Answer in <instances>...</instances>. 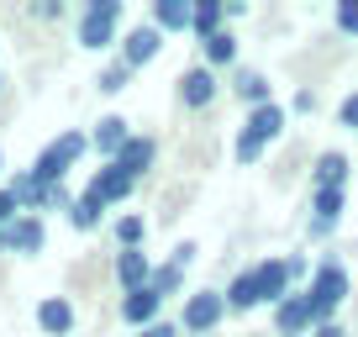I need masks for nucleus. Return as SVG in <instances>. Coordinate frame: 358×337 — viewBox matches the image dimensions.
<instances>
[{"mask_svg":"<svg viewBox=\"0 0 358 337\" xmlns=\"http://www.w3.org/2000/svg\"><path fill=\"white\" fill-rule=\"evenodd\" d=\"M343 295H348V269L343 264H316V274H311V290H306V301H311V316L327 327V316L343 306Z\"/></svg>","mask_w":358,"mask_h":337,"instance_id":"obj_1","label":"nucleus"},{"mask_svg":"<svg viewBox=\"0 0 358 337\" xmlns=\"http://www.w3.org/2000/svg\"><path fill=\"white\" fill-rule=\"evenodd\" d=\"M222 316H227V295H216V290L190 295V306H185V327H190V332H211Z\"/></svg>","mask_w":358,"mask_h":337,"instance_id":"obj_2","label":"nucleus"},{"mask_svg":"<svg viewBox=\"0 0 358 337\" xmlns=\"http://www.w3.org/2000/svg\"><path fill=\"white\" fill-rule=\"evenodd\" d=\"M253 274H258V301H274V306H280L285 295H290V280H295L290 259H268V264H258Z\"/></svg>","mask_w":358,"mask_h":337,"instance_id":"obj_3","label":"nucleus"},{"mask_svg":"<svg viewBox=\"0 0 358 337\" xmlns=\"http://www.w3.org/2000/svg\"><path fill=\"white\" fill-rule=\"evenodd\" d=\"M116 0H101V6H90L85 11V22H79V37H85L90 48H101V43H111V22H116Z\"/></svg>","mask_w":358,"mask_h":337,"instance_id":"obj_4","label":"nucleus"},{"mask_svg":"<svg viewBox=\"0 0 358 337\" xmlns=\"http://www.w3.org/2000/svg\"><path fill=\"white\" fill-rule=\"evenodd\" d=\"M79 153H85V137H74V132H69L64 143H53V148L43 153V164H37V180H58V174H64V168L74 164Z\"/></svg>","mask_w":358,"mask_h":337,"instance_id":"obj_5","label":"nucleus"},{"mask_svg":"<svg viewBox=\"0 0 358 337\" xmlns=\"http://www.w3.org/2000/svg\"><path fill=\"white\" fill-rule=\"evenodd\" d=\"M316 316H311V301L306 295H285L280 306H274V327H280L285 337H295V332H306Z\"/></svg>","mask_w":358,"mask_h":337,"instance_id":"obj_6","label":"nucleus"},{"mask_svg":"<svg viewBox=\"0 0 358 337\" xmlns=\"http://www.w3.org/2000/svg\"><path fill=\"white\" fill-rule=\"evenodd\" d=\"M158 306H164V295H158L153 285H143V290H132V295L122 301V316H127V322H153Z\"/></svg>","mask_w":358,"mask_h":337,"instance_id":"obj_7","label":"nucleus"},{"mask_svg":"<svg viewBox=\"0 0 358 337\" xmlns=\"http://www.w3.org/2000/svg\"><path fill=\"white\" fill-rule=\"evenodd\" d=\"M280 127H285V111H280V106H253V116H248L243 132H253L258 143H268V137H280Z\"/></svg>","mask_w":358,"mask_h":337,"instance_id":"obj_8","label":"nucleus"},{"mask_svg":"<svg viewBox=\"0 0 358 337\" xmlns=\"http://www.w3.org/2000/svg\"><path fill=\"white\" fill-rule=\"evenodd\" d=\"M127 190H132V174H122V168H116V164L106 168V174H101V180H95V185H90V195H95V201H101V206H106V201H122Z\"/></svg>","mask_w":358,"mask_h":337,"instance_id":"obj_9","label":"nucleus"},{"mask_svg":"<svg viewBox=\"0 0 358 337\" xmlns=\"http://www.w3.org/2000/svg\"><path fill=\"white\" fill-rule=\"evenodd\" d=\"M343 180H348V158L343 153L316 158V190H343Z\"/></svg>","mask_w":358,"mask_h":337,"instance_id":"obj_10","label":"nucleus"},{"mask_svg":"<svg viewBox=\"0 0 358 337\" xmlns=\"http://www.w3.org/2000/svg\"><path fill=\"white\" fill-rule=\"evenodd\" d=\"M179 95H185V106H206V101L216 95V74H211V69H190Z\"/></svg>","mask_w":358,"mask_h":337,"instance_id":"obj_11","label":"nucleus"},{"mask_svg":"<svg viewBox=\"0 0 358 337\" xmlns=\"http://www.w3.org/2000/svg\"><path fill=\"white\" fill-rule=\"evenodd\" d=\"M337 211H343V190H316V222H311V232H316V237L332 232Z\"/></svg>","mask_w":358,"mask_h":337,"instance_id":"obj_12","label":"nucleus"},{"mask_svg":"<svg viewBox=\"0 0 358 337\" xmlns=\"http://www.w3.org/2000/svg\"><path fill=\"white\" fill-rule=\"evenodd\" d=\"M148 158H153V143H148V137H132V143L116 153V168H122V174H143Z\"/></svg>","mask_w":358,"mask_h":337,"instance_id":"obj_13","label":"nucleus"},{"mask_svg":"<svg viewBox=\"0 0 358 337\" xmlns=\"http://www.w3.org/2000/svg\"><path fill=\"white\" fill-rule=\"evenodd\" d=\"M227 306H232V311H248V306H258V274L253 269H243L232 280V290H227Z\"/></svg>","mask_w":358,"mask_h":337,"instance_id":"obj_14","label":"nucleus"},{"mask_svg":"<svg viewBox=\"0 0 358 337\" xmlns=\"http://www.w3.org/2000/svg\"><path fill=\"white\" fill-rule=\"evenodd\" d=\"M153 22H158V27H169V32H179V27H195V11L185 6V0H158Z\"/></svg>","mask_w":358,"mask_h":337,"instance_id":"obj_15","label":"nucleus"},{"mask_svg":"<svg viewBox=\"0 0 358 337\" xmlns=\"http://www.w3.org/2000/svg\"><path fill=\"white\" fill-rule=\"evenodd\" d=\"M148 280H153V274H148V259L127 248V253H122V285H127V295H132V290H143Z\"/></svg>","mask_w":358,"mask_h":337,"instance_id":"obj_16","label":"nucleus"},{"mask_svg":"<svg viewBox=\"0 0 358 337\" xmlns=\"http://www.w3.org/2000/svg\"><path fill=\"white\" fill-rule=\"evenodd\" d=\"M153 53H158V32L153 27H143V32L127 37V64H148Z\"/></svg>","mask_w":358,"mask_h":337,"instance_id":"obj_17","label":"nucleus"},{"mask_svg":"<svg viewBox=\"0 0 358 337\" xmlns=\"http://www.w3.org/2000/svg\"><path fill=\"white\" fill-rule=\"evenodd\" d=\"M195 32H201L206 43L222 32V6H216V0H201V6H195Z\"/></svg>","mask_w":358,"mask_h":337,"instance_id":"obj_18","label":"nucleus"},{"mask_svg":"<svg viewBox=\"0 0 358 337\" xmlns=\"http://www.w3.org/2000/svg\"><path fill=\"white\" fill-rule=\"evenodd\" d=\"M237 95H243V101H253V106H268V85H264V74H237Z\"/></svg>","mask_w":358,"mask_h":337,"instance_id":"obj_19","label":"nucleus"},{"mask_svg":"<svg viewBox=\"0 0 358 337\" xmlns=\"http://www.w3.org/2000/svg\"><path fill=\"white\" fill-rule=\"evenodd\" d=\"M206 58H211V64H232V58H237V37L232 32H216L211 43H206Z\"/></svg>","mask_w":358,"mask_h":337,"instance_id":"obj_20","label":"nucleus"},{"mask_svg":"<svg viewBox=\"0 0 358 337\" xmlns=\"http://www.w3.org/2000/svg\"><path fill=\"white\" fill-rule=\"evenodd\" d=\"M69 322H74V311H69L64 301H48L43 306V327H48V332H69Z\"/></svg>","mask_w":358,"mask_h":337,"instance_id":"obj_21","label":"nucleus"},{"mask_svg":"<svg viewBox=\"0 0 358 337\" xmlns=\"http://www.w3.org/2000/svg\"><path fill=\"white\" fill-rule=\"evenodd\" d=\"M95 143H101L106 153H122V148H127V127L111 116V122H101V137H95Z\"/></svg>","mask_w":358,"mask_h":337,"instance_id":"obj_22","label":"nucleus"},{"mask_svg":"<svg viewBox=\"0 0 358 337\" xmlns=\"http://www.w3.org/2000/svg\"><path fill=\"white\" fill-rule=\"evenodd\" d=\"M148 285H153L158 295H169V290L179 285V264H164V269H153V280H148Z\"/></svg>","mask_w":358,"mask_h":337,"instance_id":"obj_23","label":"nucleus"},{"mask_svg":"<svg viewBox=\"0 0 358 337\" xmlns=\"http://www.w3.org/2000/svg\"><path fill=\"white\" fill-rule=\"evenodd\" d=\"M95 216H101V201H95V195H85V201L74 206V227H95Z\"/></svg>","mask_w":358,"mask_h":337,"instance_id":"obj_24","label":"nucleus"},{"mask_svg":"<svg viewBox=\"0 0 358 337\" xmlns=\"http://www.w3.org/2000/svg\"><path fill=\"white\" fill-rule=\"evenodd\" d=\"M258 153H264V143H258L253 132H243V137H237V158H243V164H253Z\"/></svg>","mask_w":358,"mask_h":337,"instance_id":"obj_25","label":"nucleus"},{"mask_svg":"<svg viewBox=\"0 0 358 337\" xmlns=\"http://www.w3.org/2000/svg\"><path fill=\"white\" fill-rule=\"evenodd\" d=\"M337 27H343V32H358V0H343V11H337Z\"/></svg>","mask_w":358,"mask_h":337,"instance_id":"obj_26","label":"nucleus"},{"mask_svg":"<svg viewBox=\"0 0 358 337\" xmlns=\"http://www.w3.org/2000/svg\"><path fill=\"white\" fill-rule=\"evenodd\" d=\"M122 85H127V64L106 69V79H101V90H122Z\"/></svg>","mask_w":358,"mask_h":337,"instance_id":"obj_27","label":"nucleus"},{"mask_svg":"<svg viewBox=\"0 0 358 337\" xmlns=\"http://www.w3.org/2000/svg\"><path fill=\"white\" fill-rule=\"evenodd\" d=\"M343 127H353V132H358V95H348V101H343Z\"/></svg>","mask_w":358,"mask_h":337,"instance_id":"obj_28","label":"nucleus"},{"mask_svg":"<svg viewBox=\"0 0 358 337\" xmlns=\"http://www.w3.org/2000/svg\"><path fill=\"white\" fill-rule=\"evenodd\" d=\"M137 237H143V222H132V216H127V222H122V243H137Z\"/></svg>","mask_w":358,"mask_h":337,"instance_id":"obj_29","label":"nucleus"},{"mask_svg":"<svg viewBox=\"0 0 358 337\" xmlns=\"http://www.w3.org/2000/svg\"><path fill=\"white\" fill-rule=\"evenodd\" d=\"M143 337H174V327H169V322H153V327H143Z\"/></svg>","mask_w":358,"mask_h":337,"instance_id":"obj_30","label":"nucleus"},{"mask_svg":"<svg viewBox=\"0 0 358 337\" xmlns=\"http://www.w3.org/2000/svg\"><path fill=\"white\" fill-rule=\"evenodd\" d=\"M316 337H343V332H337V327H332V322H327V327H322V332H316Z\"/></svg>","mask_w":358,"mask_h":337,"instance_id":"obj_31","label":"nucleus"}]
</instances>
